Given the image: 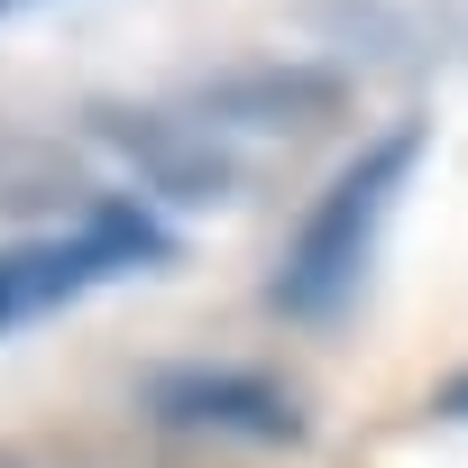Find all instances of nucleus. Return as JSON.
Segmentation results:
<instances>
[{
    "instance_id": "nucleus-1",
    "label": "nucleus",
    "mask_w": 468,
    "mask_h": 468,
    "mask_svg": "<svg viewBox=\"0 0 468 468\" xmlns=\"http://www.w3.org/2000/svg\"><path fill=\"white\" fill-rule=\"evenodd\" d=\"M413 165H422V120H395L386 138H367V147L313 193V211L294 220V239H285V258H276V303H285V313L331 322V313L358 294V276H367V258H377V239H386V220H395Z\"/></svg>"
},
{
    "instance_id": "nucleus-2",
    "label": "nucleus",
    "mask_w": 468,
    "mask_h": 468,
    "mask_svg": "<svg viewBox=\"0 0 468 468\" xmlns=\"http://www.w3.org/2000/svg\"><path fill=\"white\" fill-rule=\"evenodd\" d=\"M156 258H165V229L138 202L101 193L56 239L0 249V331H19V322H37V313H56V303H74V294H92V285L129 276V267H156Z\"/></svg>"
},
{
    "instance_id": "nucleus-3",
    "label": "nucleus",
    "mask_w": 468,
    "mask_h": 468,
    "mask_svg": "<svg viewBox=\"0 0 468 468\" xmlns=\"http://www.w3.org/2000/svg\"><path fill=\"white\" fill-rule=\"evenodd\" d=\"M156 413L175 431H220V441H294L303 431L294 395H276L267 377H239V367H184V377H165Z\"/></svg>"
},
{
    "instance_id": "nucleus-4",
    "label": "nucleus",
    "mask_w": 468,
    "mask_h": 468,
    "mask_svg": "<svg viewBox=\"0 0 468 468\" xmlns=\"http://www.w3.org/2000/svg\"><path fill=\"white\" fill-rule=\"evenodd\" d=\"M111 138L138 156V175L165 193V202H229V193H239V165H229L220 156V138L184 111H138V120H111Z\"/></svg>"
},
{
    "instance_id": "nucleus-5",
    "label": "nucleus",
    "mask_w": 468,
    "mask_h": 468,
    "mask_svg": "<svg viewBox=\"0 0 468 468\" xmlns=\"http://www.w3.org/2000/svg\"><path fill=\"white\" fill-rule=\"evenodd\" d=\"M74 193V165L37 138H0V211H28V202H65Z\"/></svg>"
},
{
    "instance_id": "nucleus-6",
    "label": "nucleus",
    "mask_w": 468,
    "mask_h": 468,
    "mask_svg": "<svg viewBox=\"0 0 468 468\" xmlns=\"http://www.w3.org/2000/svg\"><path fill=\"white\" fill-rule=\"evenodd\" d=\"M441 413H450V422H468V367H459V377L441 386Z\"/></svg>"
},
{
    "instance_id": "nucleus-7",
    "label": "nucleus",
    "mask_w": 468,
    "mask_h": 468,
    "mask_svg": "<svg viewBox=\"0 0 468 468\" xmlns=\"http://www.w3.org/2000/svg\"><path fill=\"white\" fill-rule=\"evenodd\" d=\"M28 10H47V0H0V28H10V19H28Z\"/></svg>"
}]
</instances>
